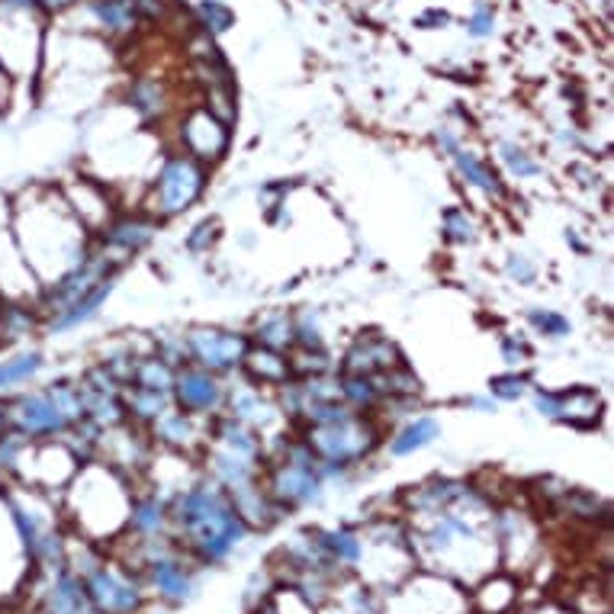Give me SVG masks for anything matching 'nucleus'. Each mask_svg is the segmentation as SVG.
Here are the masks:
<instances>
[{"mask_svg":"<svg viewBox=\"0 0 614 614\" xmlns=\"http://www.w3.org/2000/svg\"><path fill=\"white\" fill-rule=\"evenodd\" d=\"M440 438V422L435 415H412L406 419V425H399L389 440H386V450L393 457H409L415 450H425L428 444H435Z\"/></svg>","mask_w":614,"mask_h":614,"instance_id":"a211bd4d","label":"nucleus"},{"mask_svg":"<svg viewBox=\"0 0 614 614\" xmlns=\"http://www.w3.org/2000/svg\"><path fill=\"white\" fill-rule=\"evenodd\" d=\"M171 522L190 540V547L200 550L206 560L226 557L248 530V525L239 519L232 499L213 479H196L183 493H177Z\"/></svg>","mask_w":614,"mask_h":614,"instance_id":"f03ea898","label":"nucleus"},{"mask_svg":"<svg viewBox=\"0 0 614 614\" xmlns=\"http://www.w3.org/2000/svg\"><path fill=\"white\" fill-rule=\"evenodd\" d=\"M206 187H209V168L180 149H168L162 155V162L155 165L152 180L145 183L142 209L152 219L168 222V219L183 216L187 209H193L203 200Z\"/></svg>","mask_w":614,"mask_h":614,"instance_id":"7ed1b4c3","label":"nucleus"},{"mask_svg":"<svg viewBox=\"0 0 614 614\" xmlns=\"http://www.w3.org/2000/svg\"><path fill=\"white\" fill-rule=\"evenodd\" d=\"M402 363V354L396 348V342H389L386 335H357L348 351L338 360V373H360V376H380L389 367Z\"/></svg>","mask_w":614,"mask_h":614,"instance_id":"f8f14e48","label":"nucleus"},{"mask_svg":"<svg viewBox=\"0 0 614 614\" xmlns=\"http://www.w3.org/2000/svg\"><path fill=\"white\" fill-rule=\"evenodd\" d=\"M158 219H152L145 209H136V213H116L97 235H93V248L100 255H106L113 264L129 261L136 255H142L155 235H158Z\"/></svg>","mask_w":614,"mask_h":614,"instance_id":"1a4fd4ad","label":"nucleus"},{"mask_svg":"<svg viewBox=\"0 0 614 614\" xmlns=\"http://www.w3.org/2000/svg\"><path fill=\"white\" fill-rule=\"evenodd\" d=\"M447 158L453 162L457 177H460L470 190H476L479 196L496 200V203H502V200L509 196V187H506V180L499 175V168H496L489 158H483L479 152H473V149H466V145L460 142Z\"/></svg>","mask_w":614,"mask_h":614,"instance_id":"4468645a","label":"nucleus"},{"mask_svg":"<svg viewBox=\"0 0 614 614\" xmlns=\"http://www.w3.org/2000/svg\"><path fill=\"white\" fill-rule=\"evenodd\" d=\"M499 351H502V360L509 363V370H522L527 360H530V342L525 338V332H506L499 338Z\"/></svg>","mask_w":614,"mask_h":614,"instance_id":"a878e982","label":"nucleus"},{"mask_svg":"<svg viewBox=\"0 0 614 614\" xmlns=\"http://www.w3.org/2000/svg\"><path fill=\"white\" fill-rule=\"evenodd\" d=\"M183 348H187V363L203 367L216 376H229V373H239L245 354L252 348V338L232 329L196 325L183 332Z\"/></svg>","mask_w":614,"mask_h":614,"instance_id":"423d86ee","label":"nucleus"},{"mask_svg":"<svg viewBox=\"0 0 614 614\" xmlns=\"http://www.w3.org/2000/svg\"><path fill=\"white\" fill-rule=\"evenodd\" d=\"M226 393H229V386H226L222 376H216V373H209V370H203V367H193V363L177 367L171 399H175V406L180 412L209 422V419L222 415V409H226Z\"/></svg>","mask_w":614,"mask_h":614,"instance_id":"9d476101","label":"nucleus"},{"mask_svg":"<svg viewBox=\"0 0 614 614\" xmlns=\"http://www.w3.org/2000/svg\"><path fill=\"white\" fill-rule=\"evenodd\" d=\"M216 242H219V222H216V219H203V222H196V226L190 229V235H187V252L206 255Z\"/></svg>","mask_w":614,"mask_h":614,"instance_id":"bb28decb","label":"nucleus"},{"mask_svg":"<svg viewBox=\"0 0 614 614\" xmlns=\"http://www.w3.org/2000/svg\"><path fill=\"white\" fill-rule=\"evenodd\" d=\"M10 428H7V399L0 396V435H7Z\"/></svg>","mask_w":614,"mask_h":614,"instance_id":"c756f323","label":"nucleus"},{"mask_svg":"<svg viewBox=\"0 0 614 614\" xmlns=\"http://www.w3.org/2000/svg\"><path fill=\"white\" fill-rule=\"evenodd\" d=\"M229 145H232V129L209 106H193L180 116L175 149L187 152L190 158L213 168L229 155Z\"/></svg>","mask_w":614,"mask_h":614,"instance_id":"0eeeda50","label":"nucleus"},{"mask_svg":"<svg viewBox=\"0 0 614 614\" xmlns=\"http://www.w3.org/2000/svg\"><path fill=\"white\" fill-rule=\"evenodd\" d=\"M0 351H3V342H0Z\"/></svg>","mask_w":614,"mask_h":614,"instance_id":"7c9ffc66","label":"nucleus"},{"mask_svg":"<svg viewBox=\"0 0 614 614\" xmlns=\"http://www.w3.org/2000/svg\"><path fill=\"white\" fill-rule=\"evenodd\" d=\"M46 370V354L39 348H13L0 357V396H13L20 389H26L29 383L39 380V373Z\"/></svg>","mask_w":614,"mask_h":614,"instance_id":"dca6fc26","label":"nucleus"},{"mask_svg":"<svg viewBox=\"0 0 614 614\" xmlns=\"http://www.w3.org/2000/svg\"><path fill=\"white\" fill-rule=\"evenodd\" d=\"M530 402H534L537 415L570 425V428H596L602 419V409H605L599 389H592V386H570V389L534 386Z\"/></svg>","mask_w":614,"mask_h":614,"instance_id":"6e6552de","label":"nucleus"},{"mask_svg":"<svg viewBox=\"0 0 614 614\" xmlns=\"http://www.w3.org/2000/svg\"><path fill=\"white\" fill-rule=\"evenodd\" d=\"M296 435L306 440V447L316 453L319 463L351 470L383 444L386 428L373 415L351 409L348 415H342L329 425H303V428H296Z\"/></svg>","mask_w":614,"mask_h":614,"instance_id":"20e7f679","label":"nucleus"},{"mask_svg":"<svg viewBox=\"0 0 614 614\" xmlns=\"http://www.w3.org/2000/svg\"><path fill=\"white\" fill-rule=\"evenodd\" d=\"M463 406H473V409H479V412H496V399H493V396H486V399H476V396H473V399H466Z\"/></svg>","mask_w":614,"mask_h":614,"instance_id":"c85d7f7f","label":"nucleus"},{"mask_svg":"<svg viewBox=\"0 0 614 614\" xmlns=\"http://www.w3.org/2000/svg\"><path fill=\"white\" fill-rule=\"evenodd\" d=\"M496 162L499 168L515 180H530V177L543 175V165L527 152L525 145L512 142V139H499L496 142Z\"/></svg>","mask_w":614,"mask_h":614,"instance_id":"4be33fe9","label":"nucleus"},{"mask_svg":"<svg viewBox=\"0 0 614 614\" xmlns=\"http://www.w3.org/2000/svg\"><path fill=\"white\" fill-rule=\"evenodd\" d=\"M116 280H119V273L103 277L100 283H93V286H90L81 299H75L68 309L46 316V319H42V332H49V335H68V332H75V329H81V325L93 322V319H97V312H100V306H103V303L113 296Z\"/></svg>","mask_w":614,"mask_h":614,"instance_id":"ddd939ff","label":"nucleus"},{"mask_svg":"<svg viewBox=\"0 0 614 614\" xmlns=\"http://www.w3.org/2000/svg\"><path fill=\"white\" fill-rule=\"evenodd\" d=\"M248 338H252V345L290 354L296 348V322H293V312H286V309L264 312L261 319L255 322V329H252Z\"/></svg>","mask_w":614,"mask_h":614,"instance_id":"6ab92c4d","label":"nucleus"},{"mask_svg":"<svg viewBox=\"0 0 614 614\" xmlns=\"http://www.w3.org/2000/svg\"><path fill=\"white\" fill-rule=\"evenodd\" d=\"M506 273H509V280H515V283H522V286H530V283L537 280V264L530 261L527 255L512 252V255L506 258Z\"/></svg>","mask_w":614,"mask_h":614,"instance_id":"cd10ccee","label":"nucleus"},{"mask_svg":"<svg viewBox=\"0 0 614 614\" xmlns=\"http://www.w3.org/2000/svg\"><path fill=\"white\" fill-rule=\"evenodd\" d=\"M175 406L171 393H158V389H142V386H132L126 383L123 386V409H126V422L139 425V428H149L155 419H162L168 409Z\"/></svg>","mask_w":614,"mask_h":614,"instance_id":"f3484780","label":"nucleus"},{"mask_svg":"<svg viewBox=\"0 0 614 614\" xmlns=\"http://www.w3.org/2000/svg\"><path fill=\"white\" fill-rule=\"evenodd\" d=\"M10 232L39 290L55 283L93 252L88 226L75 216L62 190L49 183H33L10 196Z\"/></svg>","mask_w":614,"mask_h":614,"instance_id":"f257e3e1","label":"nucleus"},{"mask_svg":"<svg viewBox=\"0 0 614 614\" xmlns=\"http://www.w3.org/2000/svg\"><path fill=\"white\" fill-rule=\"evenodd\" d=\"M338 393H342L345 406H351L354 412H363V415H373L383 402V389H380L376 376L338 373Z\"/></svg>","mask_w":614,"mask_h":614,"instance_id":"412c9836","label":"nucleus"},{"mask_svg":"<svg viewBox=\"0 0 614 614\" xmlns=\"http://www.w3.org/2000/svg\"><path fill=\"white\" fill-rule=\"evenodd\" d=\"M7 428L23 440H52L65 438L75 422L59 409L52 393L39 386L7 396Z\"/></svg>","mask_w":614,"mask_h":614,"instance_id":"39448f33","label":"nucleus"},{"mask_svg":"<svg viewBox=\"0 0 614 614\" xmlns=\"http://www.w3.org/2000/svg\"><path fill=\"white\" fill-rule=\"evenodd\" d=\"M149 438L155 447L168 450V453H200L206 435H209V422L180 412L177 406H171L162 419H155L149 428Z\"/></svg>","mask_w":614,"mask_h":614,"instance_id":"9b49d317","label":"nucleus"},{"mask_svg":"<svg viewBox=\"0 0 614 614\" xmlns=\"http://www.w3.org/2000/svg\"><path fill=\"white\" fill-rule=\"evenodd\" d=\"M440 235L450 245H473L479 239V222L466 206H447L440 216Z\"/></svg>","mask_w":614,"mask_h":614,"instance_id":"5701e85b","label":"nucleus"},{"mask_svg":"<svg viewBox=\"0 0 614 614\" xmlns=\"http://www.w3.org/2000/svg\"><path fill=\"white\" fill-rule=\"evenodd\" d=\"M527 325H530L540 338H547V342H563V338L573 335L570 319H566L563 312H557V309H547V306H530V309H527Z\"/></svg>","mask_w":614,"mask_h":614,"instance_id":"393cba45","label":"nucleus"},{"mask_svg":"<svg viewBox=\"0 0 614 614\" xmlns=\"http://www.w3.org/2000/svg\"><path fill=\"white\" fill-rule=\"evenodd\" d=\"M177 367L168 363L162 354H155L152 348L142 351L132 363V373H129V383L132 386H142V389H158V393H171L175 386Z\"/></svg>","mask_w":614,"mask_h":614,"instance_id":"aec40b11","label":"nucleus"},{"mask_svg":"<svg viewBox=\"0 0 614 614\" xmlns=\"http://www.w3.org/2000/svg\"><path fill=\"white\" fill-rule=\"evenodd\" d=\"M239 376L261 386V389H270L277 393L280 386H286L293 380V367H290V354L283 351H270V348H261V345H252L242 367H239Z\"/></svg>","mask_w":614,"mask_h":614,"instance_id":"2eb2a0df","label":"nucleus"},{"mask_svg":"<svg viewBox=\"0 0 614 614\" xmlns=\"http://www.w3.org/2000/svg\"><path fill=\"white\" fill-rule=\"evenodd\" d=\"M530 389H534V380L525 370H506V373L489 376V396L496 402H522L525 396H530Z\"/></svg>","mask_w":614,"mask_h":614,"instance_id":"b1692460","label":"nucleus"}]
</instances>
